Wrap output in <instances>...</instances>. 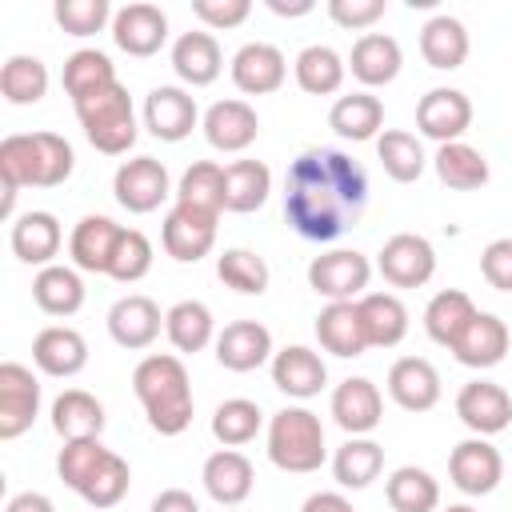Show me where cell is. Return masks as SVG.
I'll use <instances>...</instances> for the list:
<instances>
[{"label":"cell","instance_id":"6da1fadb","mask_svg":"<svg viewBox=\"0 0 512 512\" xmlns=\"http://www.w3.org/2000/svg\"><path fill=\"white\" fill-rule=\"evenodd\" d=\"M368 208V172L340 148H304L284 176V216L300 240L332 244Z\"/></svg>","mask_w":512,"mask_h":512},{"label":"cell","instance_id":"7a4b0ae2","mask_svg":"<svg viewBox=\"0 0 512 512\" xmlns=\"http://www.w3.org/2000/svg\"><path fill=\"white\" fill-rule=\"evenodd\" d=\"M76 152L60 132H12L0 140V216H12L20 188H56L72 176Z\"/></svg>","mask_w":512,"mask_h":512},{"label":"cell","instance_id":"3957f363","mask_svg":"<svg viewBox=\"0 0 512 512\" xmlns=\"http://www.w3.org/2000/svg\"><path fill=\"white\" fill-rule=\"evenodd\" d=\"M132 392L152 424V432L160 436H180L192 424V380L180 356L172 352H148L136 368H132Z\"/></svg>","mask_w":512,"mask_h":512},{"label":"cell","instance_id":"277c9868","mask_svg":"<svg viewBox=\"0 0 512 512\" xmlns=\"http://www.w3.org/2000/svg\"><path fill=\"white\" fill-rule=\"evenodd\" d=\"M328 448H324V424L312 408L304 404H288L268 420V460L280 472L304 476L316 472L324 464Z\"/></svg>","mask_w":512,"mask_h":512},{"label":"cell","instance_id":"5b68a950","mask_svg":"<svg viewBox=\"0 0 512 512\" xmlns=\"http://www.w3.org/2000/svg\"><path fill=\"white\" fill-rule=\"evenodd\" d=\"M72 108H76V120H80V128L96 152L124 156L136 144V112H132V96L124 84H112L96 96H84Z\"/></svg>","mask_w":512,"mask_h":512},{"label":"cell","instance_id":"8992f818","mask_svg":"<svg viewBox=\"0 0 512 512\" xmlns=\"http://www.w3.org/2000/svg\"><path fill=\"white\" fill-rule=\"evenodd\" d=\"M372 280V264L364 252L356 248H336V252H320L308 264V284L316 296H324L328 304L336 300H360L368 292Z\"/></svg>","mask_w":512,"mask_h":512},{"label":"cell","instance_id":"52a82bcc","mask_svg":"<svg viewBox=\"0 0 512 512\" xmlns=\"http://www.w3.org/2000/svg\"><path fill=\"white\" fill-rule=\"evenodd\" d=\"M112 192H116V204L128 208L132 216H148L172 196V176L156 156H132L116 168Z\"/></svg>","mask_w":512,"mask_h":512},{"label":"cell","instance_id":"ba28073f","mask_svg":"<svg viewBox=\"0 0 512 512\" xmlns=\"http://www.w3.org/2000/svg\"><path fill=\"white\" fill-rule=\"evenodd\" d=\"M216 224H220L216 212H204V208H192V204H172L164 224H160V244H164V252L172 260L196 264V260H204L212 252Z\"/></svg>","mask_w":512,"mask_h":512},{"label":"cell","instance_id":"9c48e42d","mask_svg":"<svg viewBox=\"0 0 512 512\" xmlns=\"http://www.w3.org/2000/svg\"><path fill=\"white\" fill-rule=\"evenodd\" d=\"M40 416V380L28 364H0V440H16Z\"/></svg>","mask_w":512,"mask_h":512},{"label":"cell","instance_id":"30bf717a","mask_svg":"<svg viewBox=\"0 0 512 512\" xmlns=\"http://www.w3.org/2000/svg\"><path fill=\"white\" fill-rule=\"evenodd\" d=\"M376 268L392 288H424L436 272V248L416 232H396L376 252Z\"/></svg>","mask_w":512,"mask_h":512},{"label":"cell","instance_id":"8fae6325","mask_svg":"<svg viewBox=\"0 0 512 512\" xmlns=\"http://www.w3.org/2000/svg\"><path fill=\"white\" fill-rule=\"evenodd\" d=\"M448 480L464 496H488L504 480V456L488 436H468L448 456Z\"/></svg>","mask_w":512,"mask_h":512},{"label":"cell","instance_id":"7c38bea8","mask_svg":"<svg viewBox=\"0 0 512 512\" xmlns=\"http://www.w3.org/2000/svg\"><path fill=\"white\" fill-rule=\"evenodd\" d=\"M200 120L204 116L196 108V96L180 84H160L144 96V128L164 144H180Z\"/></svg>","mask_w":512,"mask_h":512},{"label":"cell","instance_id":"4fadbf2b","mask_svg":"<svg viewBox=\"0 0 512 512\" xmlns=\"http://www.w3.org/2000/svg\"><path fill=\"white\" fill-rule=\"evenodd\" d=\"M416 128L436 144L464 140V132L472 128V100L460 88H428L416 100Z\"/></svg>","mask_w":512,"mask_h":512},{"label":"cell","instance_id":"5bb4252c","mask_svg":"<svg viewBox=\"0 0 512 512\" xmlns=\"http://www.w3.org/2000/svg\"><path fill=\"white\" fill-rule=\"evenodd\" d=\"M112 40L120 52L128 56H156L164 44H168V16L160 4H148V0H136V4H124L116 8L112 16Z\"/></svg>","mask_w":512,"mask_h":512},{"label":"cell","instance_id":"9a60e30c","mask_svg":"<svg viewBox=\"0 0 512 512\" xmlns=\"http://www.w3.org/2000/svg\"><path fill=\"white\" fill-rule=\"evenodd\" d=\"M160 328H164V312H160V304H156L152 296H144V292H128V296H120V300L108 308V336H112L120 348H128V352L152 348L156 336H160Z\"/></svg>","mask_w":512,"mask_h":512},{"label":"cell","instance_id":"2e32d148","mask_svg":"<svg viewBox=\"0 0 512 512\" xmlns=\"http://www.w3.org/2000/svg\"><path fill=\"white\" fill-rule=\"evenodd\" d=\"M456 416L472 436H496L512 424V396L492 380H468L456 392Z\"/></svg>","mask_w":512,"mask_h":512},{"label":"cell","instance_id":"e0dca14e","mask_svg":"<svg viewBox=\"0 0 512 512\" xmlns=\"http://www.w3.org/2000/svg\"><path fill=\"white\" fill-rule=\"evenodd\" d=\"M228 72H232V84H236L244 96H268V92H276V88L284 84L288 60H284V52H280L276 44H268V40H248L244 48H236Z\"/></svg>","mask_w":512,"mask_h":512},{"label":"cell","instance_id":"ac0fdd59","mask_svg":"<svg viewBox=\"0 0 512 512\" xmlns=\"http://www.w3.org/2000/svg\"><path fill=\"white\" fill-rule=\"evenodd\" d=\"M272 332L260 320H232L216 332V360L228 372H256L260 364H272Z\"/></svg>","mask_w":512,"mask_h":512},{"label":"cell","instance_id":"d6986e66","mask_svg":"<svg viewBox=\"0 0 512 512\" xmlns=\"http://www.w3.org/2000/svg\"><path fill=\"white\" fill-rule=\"evenodd\" d=\"M332 420L348 436H368L384 420V396L368 376H348L332 388Z\"/></svg>","mask_w":512,"mask_h":512},{"label":"cell","instance_id":"ffe728a7","mask_svg":"<svg viewBox=\"0 0 512 512\" xmlns=\"http://www.w3.org/2000/svg\"><path fill=\"white\" fill-rule=\"evenodd\" d=\"M200 480H204V492L220 504V508H236L252 496V484H256V468L252 460L240 452V448H220L204 460L200 468Z\"/></svg>","mask_w":512,"mask_h":512},{"label":"cell","instance_id":"44dd1931","mask_svg":"<svg viewBox=\"0 0 512 512\" xmlns=\"http://www.w3.org/2000/svg\"><path fill=\"white\" fill-rule=\"evenodd\" d=\"M200 128H204V140L216 152H244L260 136V116L248 100H216L204 112Z\"/></svg>","mask_w":512,"mask_h":512},{"label":"cell","instance_id":"7402d4cb","mask_svg":"<svg viewBox=\"0 0 512 512\" xmlns=\"http://www.w3.org/2000/svg\"><path fill=\"white\" fill-rule=\"evenodd\" d=\"M32 364L44 376L68 380V376L84 372V364H88V340L76 328H68V324H48L32 340Z\"/></svg>","mask_w":512,"mask_h":512},{"label":"cell","instance_id":"603a6c76","mask_svg":"<svg viewBox=\"0 0 512 512\" xmlns=\"http://www.w3.org/2000/svg\"><path fill=\"white\" fill-rule=\"evenodd\" d=\"M272 384L292 400H312L328 384V364L308 344H288L272 356Z\"/></svg>","mask_w":512,"mask_h":512},{"label":"cell","instance_id":"cb8c5ba5","mask_svg":"<svg viewBox=\"0 0 512 512\" xmlns=\"http://www.w3.org/2000/svg\"><path fill=\"white\" fill-rule=\"evenodd\" d=\"M388 396L404 412H428L440 404V372L424 356H400L388 368Z\"/></svg>","mask_w":512,"mask_h":512},{"label":"cell","instance_id":"d4e9b609","mask_svg":"<svg viewBox=\"0 0 512 512\" xmlns=\"http://www.w3.org/2000/svg\"><path fill=\"white\" fill-rule=\"evenodd\" d=\"M8 244L16 252L20 264H36V268H48L56 264L60 256V244H64V228L52 212H24L12 220V232H8Z\"/></svg>","mask_w":512,"mask_h":512},{"label":"cell","instance_id":"484cf974","mask_svg":"<svg viewBox=\"0 0 512 512\" xmlns=\"http://www.w3.org/2000/svg\"><path fill=\"white\" fill-rule=\"evenodd\" d=\"M508 348H512L508 324H504L500 316H492V312H476L472 324L464 328V336L452 344V356H456L464 368L484 372V368H496V364L508 356Z\"/></svg>","mask_w":512,"mask_h":512},{"label":"cell","instance_id":"4316f807","mask_svg":"<svg viewBox=\"0 0 512 512\" xmlns=\"http://www.w3.org/2000/svg\"><path fill=\"white\" fill-rule=\"evenodd\" d=\"M120 224L112 216H84L72 236H68V256H72V268L80 272H100L108 276V264H112V252H116V240H120Z\"/></svg>","mask_w":512,"mask_h":512},{"label":"cell","instance_id":"83f0119b","mask_svg":"<svg viewBox=\"0 0 512 512\" xmlns=\"http://www.w3.org/2000/svg\"><path fill=\"white\" fill-rule=\"evenodd\" d=\"M400 64H404V52H400L396 36H388V32H364L348 56V68L364 88L392 84L400 76Z\"/></svg>","mask_w":512,"mask_h":512},{"label":"cell","instance_id":"f1b7e54d","mask_svg":"<svg viewBox=\"0 0 512 512\" xmlns=\"http://www.w3.org/2000/svg\"><path fill=\"white\" fill-rule=\"evenodd\" d=\"M172 72L188 88H208L224 72V52L212 32H184L172 44Z\"/></svg>","mask_w":512,"mask_h":512},{"label":"cell","instance_id":"f546056e","mask_svg":"<svg viewBox=\"0 0 512 512\" xmlns=\"http://www.w3.org/2000/svg\"><path fill=\"white\" fill-rule=\"evenodd\" d=\"M368 348H396L408 336V308L396 292H364L356 300Z\"/></svg>","mask_w":512,"mask_h":512},{"label":"cell","instance_id":"4dcf8cb0","mask_svg":"<svg viewBox=\"0 0 512 512\" xmlns=\"http://www.w3.org/2000/svg\"><path fill=\"white\" fill-rule=\"evenodd\" d=\"M328 128L340 136V140H376L384 132V100L372 96V92H348V96H336V104L328 108Z\"/></svg>","mask_w":512,"mask_h":512},{"label":"cell","instance_id":"1f68e13d","mask_svg":"<svg viewBox=\"0 0 512 512\" xmlns=\"http://www.w3.org/2000/svg\"><path fill=\"white\" fill-rule=\"evenodd\" d=\"M316 340L324 352L332 356H360L368 352V340H364V324H360V312H356V300H336V304H324L320 316H316Z\"/></svg>","mask_w":512,"mask_h":512},{"label":"cell","instance_id":"d6a6232c","mask_svg":"<svg viewBox=\"0 0 512 512\" xmlns=\"http://www.w3.org/2000/svg\"><path fill=\"white\" fill-rule=\"evenodd\" d=\"M468 28L456 20V16H448V12H440V16H432L424 28H420V56H424V64L428 68H436V72H452V68H460L464 60H468Z\"/></svg>","mask_w":512,"mask_h":512},{"label":"cell","instance_id":"836d02e7","mask_svg":"<svg viewBox=\"0 0 512 512\" xmlns=\"http://www.w3.org/2000/svg\"><path fill=\"white\" fill-rule=\"evenodd\" d=\"M32 300L48 316H72L84 308V280L72 264H48L32 276Z\"/></svg>","mask_w":512,"mask_h":512},{"label":"cell","instance_id":"e575fe53","mask_svg":"<svg viewBox=\"0 0 512 512\" xmlns=\"http://www.w3.org/2000/svg\"><path fill=\"white\" fill-rule=\"evenodd\" d=\"M476 312H480V308L472 304L468 292L444 288V292H436V296L428 300V308H424V332H428L432 344H440V348L452 352V344L464 336V328L472 324Z\"/></svg>","mask_w":512,"mask_h":512},{"label":"cell","instance_id":"d590c367","mask_svg":"<svg viewBox=\"0 0 512 512\" xmlns=\"http://www.w3.org/2000/svg\"><path fill=\"white\" fill-rule=\"evenodd\" d=\"M104 404L84 388H64L52 400V428L60 440H88L104 432Z\"/></svg>","mask_w":512,"mask_h":512},{"label":"cell","instance_id":"8d00e7d4","mask_svg":"<svg viewBox=\"0 0 512 512\" xmlns=\"http://www.w3.org/2000/svg\"><path fill=\"white\" fill-rule=\"evenodd\" d=\"M432 164H436L440 184H448V188H456V192H476V188H484L488 176H492L488 156H484L480 148H472L468 140L440 144L436 156H432Z\"/></svg>","mask_w":512,"mask_h":512},{"label":"cell","instance_id":"74e56055","mask_svg":"<svg viewBox=\"0 0 512 512\" xmlns=\"http://www.w3.org/2000/svg\"><path fill=\"white\" fill-rule=\"evenodd\" d=\"M272 192V168L264 160H232L224 164V212H256Z\"/></svg>","mask_w":512,"mask_h":512},{"label":"cell","instance_id":"f35d334b","mask_svg":"<svg viewBox=\"0 0 512 512\" xmlns=\"http://www.w3.org/2000/svg\"><path fill=\"white\" fill-rule=\"evenodd\" d=\"M164 336L172 340L176 352H204L216 344V320L204 300H176L164 312Z\"/></svg>","mask_w":512,"mask_h":512},{"label":"cell","instance_id":"ab89813d","mask_svg":"<svg viewBox=\"0 0 512 512\" xmlns=\"http://www.w3.org/2000/svg\"><path fill=\"white\" fill-rule=\"evenodd\" d=\"M376 160H380L384 176L396 180V184H412L428 168V156H424L420 136L416 132H404V128H384L376 136Z\"/></svg>","mask_w":512,"mask_h":512},{"label":"cell","instance_id":"60d3db41","mask_svg":"<svg viewBox=\"0 0 512 512\" xmlns=\"http://www.w3.org/2000/svg\"><path fill=\"white\" fill-rule=\"evenodd\" d=\"M60 84H64V92H68L72 104H76V100H84V96H96V92L120 84V80H116V64H112L108 52H100V48H76V52L64 60Z\"/></svg>","mask_w":512,"mask_h":512},{"label":"cell","instance_id":"b9f144b4","mask_svg":"<svg viewBox=\"0 0 512 512\" xmlns=\"http://www.w3.org/2000/svg\"><path fill=\"white\" fill-rule=\"evenodd\" d=\"M380 472H384V448H380L372 436H348V440L336 448V456H332V476H336L340 488L360 492V488H368Z\"/></svg>","mask_w":512,"mask_h":512},{"label":"cell","instance_id":"7bdbcfd3","mask_svg":"<svg viewBox=\"0 0 512 512\" xmlns=\"http://www.w3.org/2000/svg\"><path fill=\"white\" fill-rule=\"evenodd\" d=\"M292 76H296V84H300L308 96H332V92H340V84H344V76H348V64H344V56H340L336 48H328V44H308V48L296 56V64H292Z\"/></svg>","mask_w":512,"mask_h":512},{"label":"cell","instance_id":"ee69618b","mask_svg":"<svg viewBox=\"0 0 512 512\" xmlns=\"http://www.w3.org/2000/svg\"><path fill=\"white\" fill-rule=\"evenodd\" d=\"M384 496L392 512H436L440 508V484L428 468L404 464L384 480Z\"/></svg>","mask_w":512,"mask_h":512},{"label":"cell","instance_id":"f6af8a7d","mask_svg":"<svg viewBox=\"0 0 512 512\" xmlns=\"http://www.w3.org/2000/svg\"><path fill=\"white\" fill-rule=\"evenodd\" d=\"M44 92H48V68H44L40 56L16 52V56L4 60V68H0V96L8 104L24 108V104L44 100Z\"/></svg>","mask_w":512,"mask_h":512},{"label":"cell","instance_id":"bcb514c9","mask_svg":"<svg viewBox=\"0 0 512 512\" xmlns=\"http://www.w3.org/2000/svg\"><path fill=\"white\" fill-rule=\"evenodd\" d=\"M216 276L224 288H232L240 296H260V292H268V280H272L268 260L252 248H224L216 256Z\"/></svg>","mask_w":512,"mask_h":512},{"label":"cell","instance_id":"7dc6e473","mask_svg":"<svg viewBox=\"0 0 512 512\" xmlns=\"http://www.w3.org/2000/svg\"><path fill=\"white\" fill-rule=\"evenodd\" d=\"M264 428V412L256 400H244V396H232L224 404H216L212 412V436L224 444V448H240V444H252Z\"/></svg>","mask_w":512,"mask_h":512},{"label":"cell","instance_id":"c3c4849f","mask_svg":"<svg viewBox=\"0 0 512 512\" xmlns=\"http://www.w3.org/2000/svg\"><path fill=\"white\" fill-rule=\"evenodd\" d=\"M176 204H192L204 212H224V164L216 160H196L184 168L176 184Z\"/></svg>","mask_w":512,"mask_h":512},{"label":"cell","instance_id":"681fc988","mask_svg":"<svg viewBox=\"0 0 512 512\" xmlns=\"http://www.w3.org/2000/svg\"><path fill=\"white\" fill-rule=\"evenodd\" d=\"M108 452H112V448H104L100 436L64 440V448H60V456H56V472H60V480H64L72 492H80V488L96 476V468L108 460Z\"/></svg>","mask_w":512,"mask_h":512},{"label":"cell","instance_id":"f907efd6","mask_svg":"<svg viewBox=\"0 0 512 512\" xmlns=\"http://www.w3.org/2000/svg\"><path fill=\"white\" fill-rule=\"evenodd\" d=\"M128 484H132V468H128V460L124 456H116V452H108V460L96 468V476L80 488V500L88 504V508H116L124 496H128Z\"/></svg>","mask_w":512,"mask_h":512},{"label":"cell","instance_id":"816d5d0a","mask_svg":"<svg viewBox=\"0 0 512 512\" xmlns=\"http://www.w3.org/2000/svg\"><path fill=\"white\" fill-rule=\"evenodd\" d=\"M52 16L56 24L68 32V36H96L104 28H112V4L108 0H56L52 4Z\"/></svg>","mask_w":512,"mask_h":512},{"label":"cell","instance_id":"f5cc1de1","mask_svg":"<svg viewBox=\"0 0 512 512\" xmlns=\"http://www.w3.org/2000/svg\"><path fill=\"white\" fill-rule=\"evenodd\" d=\"M148 268H152V240H148L140 228H124L120 240H116L108 276L120 280V284H136V280L148 276Z\"/></svg>","mask_w":512,"mask_h":512},{"label":"cell","instance_id":"db71d44e","mask_svg":"<svg viewBox=\"0 0 512 512\" xmlns=\"http://www.w3.org/2000/svg\"><path fill=\"white\" fill-rule=\"evenodd\" d=\"M192 16L208 32H228L252 16V0H192Z\"/></svg>","mask_w":512,"mask_h":512},{"label":"cell","instance_id":"11a10c76","mask_svg":"<svg viewBox=\"0 0 512 512\" xmlns=\"http://www.w3.org/2000/svg\"><path fill=\"white\" fill-rule=\"evenodd\" d=\"M384 12H388V0H328L332 24H340V28H348V32L372 28Z\"/></svg>","mask_w":512,"mask_h":512},{"label":"cell","instance_id":"9f6ffc18","mask_svg":"<svg viewBox=\"0 0 512 512\" xmlns=\"http://www.w3.org/2000/svg\"><path fill=\"white\" fill-rule=\"evenodd\" d=\"M480 276L496 292H512V236H500L480 252Z\"/></svg>","mask_w":512,"mask_h":512},{"label":"cell","instance_id":"6f0895ef","mask_svg":"<svg viewBox=\"0 0 512 512\" xmlns=\"http://www.w3.org/2000/svg\"><path fill=\"white\" fill-rule=\"evenodd\" d=\"M148 512H200V504H196V496L184 492V488H164V492L152 500Z\"/></svg>","mask_w":512,"mask_h":512},{"label":"cell","instance_id":"680465c9","mask_svg":"<svg viewBox=\"0 0 512 512\" xmlns=\"http://www.w3.org/2000/svg\"><path fill=\"white\" fill-rule=\"evenodd\" d=\"M300 512H356V508H352V500L344 492H312L300 504Z\"/></svg>","mask_w":512,"mask_h":512},{"label":"cell","instance_id":"91938a15","mask_svg":"<svg viewBox=\"0 0 512 512\" xmlns=\"http://www.w3.org/2000/svg\"><path fill=\"white\" fill-rule=\"evenodd\" d=\"M4 512H56V504L44 496V492H16L8 504H4Z\"/></svg>","mask_w":512,"mask_h":512},{"label":"cell","instance_id":"94428289","mask_svg":"<svg viewBox=\"0 0 512 512\" xmlns=\"http://www.w3.org/2000/svg\"><path fill=\"white\" fill-rule=\"evenodd\" d=\"M268 4V12H276V16H284V20H292V16H308L316 4L312 0H264Z\"/></svg>","mask_w":512,"mask_h":512},{"label":"cell","instance_id":"6125c7cd","mask_svg":"<svg viewBox=\"0 0 512 512\" xmlns=\"http://www.w3.org/2000/svg\"><path fill=\"white\" fill-rule=\"evenodd\" d=\"M440 512H476L472 504H448V508H440Z\"/></svg>","mask_w":512,"mask_h":512}]
</instances>
